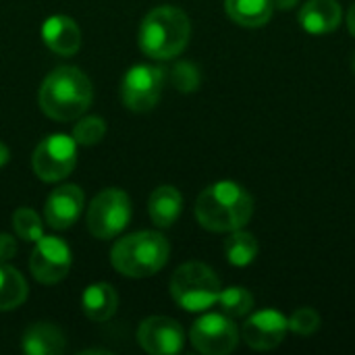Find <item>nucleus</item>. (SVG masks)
I'll use <instances>...</instances> for the list:
<instances>
[{
	"label": "nucleus",
	"instance_id": "1",
	"mask_svg": "<svg viewBox=\"0 0 355 355\" xmlns=\"http://www.w3.org/2000/svg\"><path fill=\"white\" fill-rule=\"evenodd\" d=\"M254 214V198L235 181L208 185L196 202L198 223L212 233H231L243 229Z\"/></svg>",
	"mask_w": 355,
	"mask_h": 355
},
{
	"label": "nucleus",
	"instance_id": "2",
	"mask_svg": "<svg viewBox=\"0 0 355 355\" xmlns=\"http://www.w3.org/2000/svg\"><path fill=\"white\" fill-rule=\"evenodd\" d=\"M40 108L54 121H75L92 106L94 87L77 67H58L46 75L40 94Z\"/></svg>",
	"mask_w": 355,
	"mask_h": 355
},
{
	"label": "nucleus",
	"instance_id": "3",
	"mask_svg": "<svg viewBox=\"0 0 355 355\" xmlns=\"http://www.w3.org/2000/svg\"><path fill=\"white\" fill-rule=\"evenodd\" d=\"M191 35L189 17L171 4L152 8L139 25V48L154 60H171L179 56Z\"/></svg>",
	"mask_w": 355,
	"mask_h": 355
},
{
	"label": "nucleus",
	"instance_id": "4",
	"mask_svg": "<svg viewBox=\"0 0 355 355\" xmlns=\"http://www.w3.org/2000/svg\"><path fill=\"white\" fill-rule=\"evenodd\" d=\"M171 256L168 239L158 231H137L121 237L110 250V264L131 279H146L160 272Z\"/></svg>",
	"mask_w": 355,
	"mask_h": 355
},
{
	"label": "nucleus",
	"instance_id": "5",
	"mask_svg": "<svg viewBox=\"0 0 355 355\" xmlns=\"http://www.w3.org/2000/svg\"><path fill=\"white\" fill-rule=\"evenodd\" d=\"M220 281L204 262H187L171 277V295L187 312H204L218 302Z\"/></svg>",
	"mask_w": 355,
	"mask_h": 355
},
{
	"label": "nucleus",
	"instance_id": "6",
	"mask_svg": "<svg viewBox=\"0 0 355 355\" xmlns=\"http://www.w3.org/2000/svg\"><path fill=\"white\" fill-rule=\"evenodd\" d=\"M131 200L123 189L108 187L100 191L87 208V229L96 239L121 235L131 220Z\"/></svg>",
	"mask_w": 355,
	"mask_h": 355
},
{
	"label": "nucleus",
	"instance_id": "7",
	"mask_svg": "<svg viewBox=\"0 0 355 355\" xmlns=\"http://www.w3.org/2000/svg\"><path fill=\"white\" fill-rule=\"evenodd\" d=\"M77 164V141L73 135L52 133L44 137L31 156V168L37 179L46 183H58L67 179Z\"/></svg>",
	"mask_w": 355,
	"mask_h": 355
},
{
	"label": "nucleus",
	"instance_id": "8",
	"mask_svg": "<svg viewBox=\"0 0 355 355\" xmlns=\"http://www.w3.org/2000/svg\"><path fill=\"white\" fill-rule=\"evenodd\" d=\"M164 87V69L154 64H135L131 67L121 83V100L125 108L133 112L152 110L160 98Z\"/></svg>",
	"mask_w": 355,
	"mask_h": 355
},
{
	"label": "nucleus",
	"instance_id": "9",
	"mask_svg": "<svg viewBox=\"0 0 355 355\" xmlns=\"http://www.w3.org/2000/svg\"><path fill=\"white\" fill-rule=\"evenodd\" d=\"M73 264L71 248L64 239L54 235H44L35 241L29 256V270L33 279L42 285H56L67 279Z\"/></svg>",
	"mask_w": 355,
	"mask_h": 355
},
{
	"label": "nucleus",
	"instance_id": "10",
	"mask_svg": "<svg viewBox=\"0 0 355 355\" xmlns=\"http://www.w3.org/2000/svg\"><path fill=\"white\" fill-rule=\"evenodd\" d=\"M189 339L200 354L227 355L239 343V329L227 314H206L193 322Z\"/></svg>",
	"mask_w": 355,
	"mask_h": 355
},
{
	"label": "nucleus",
	"instance_id": "11",
	"mask_svg": "<svg viewBox=\"0 0 355 355\" xmlns=\"http://www.w3.org/2000/svg\"><path fill=\"white\" fill-rule=\"evenodd\" d=\"M137 343L152 355H175L185 347V333L175 318L152 316L139 324Z\"/></svg>",
	"mask_w": 355,
	"mask_h": 355
},
{
	"label": "nucleus",
	"instance_id": "12",
	"mask_svg": "<svg viewBox=\"0 0 355 355\" xmlns=\"http://www.w3.org/2000/svg\"><path fill=\"white\" fill-rule=\"evenodd\" d=\"M287 331L289 322L279 310H260L243 322L241 337L256 352H272L283 343Z\"/></svg>",
	"mask_w": 355,
	"mask_h": 355
},
{
	"label": "nucleus",
	"instance_id": "13",
	"mask_svg": "<svg viewBox=\"0 0 355 355\" xmlns=\"http://www.w3.org/2000/svg\"><path fill=\"white\" fill-rule=\"evenodd\" d=\"M85 193L81 187L67 183L50 191L44 204V223L50 229L67 231L71 229L83 214Z\"/></svg>",
	"mask_w": 355,
	"mask_h": 355
},
{
	"label": "nucleus",
	"instance_id": "14",
	"mask_svg": "<svg viewBox=\"0 0 355 355\" xmlns=\"http://www.w3.org/2000/svg\"><path fill=\"white\" fill-rule=\"evenodd\" d=\"M42 40L58 56H73L81 48V29L67 15H52L42 25Z\"/></svg>",
	"mask_w": 355,
	"mask_h": 355
},
{
	"label": "nucleus",
	"instance_id": "15",
	"mask_svg": "<svg viewBox=\"0 0 355 355\" xmlns=\"http://www.w3.org/2000/svg\"><path fill=\"white\" fill-rule=\"evenodd\" d=\"M341 17L343 10L337 0H308L297 15L302 29L314 35L335 31L341 25Z\"/></svg>",
	"mask_w": 355,
	"mask_h": 355
},
{
	"label": "nucleus",
	"instance_id": "16",
	"mask_svg": "<svg viewBox=\"0 0 355 355\" xmlns=\"http://www.w3.org/2000/svg\"><path fill=\"white\" fill-rule=\"evenodd\" d=\"M21 349L27 355H60L67 349V339L56 324L35 322L23 333Z\"/></svg>",
	"mask_w": 355,
	"mask_h": 355
},
{
	"label": "nucleus",
	"instance_id": "17",
	"mask_svg": "<svg viewBox=\"0 0 355 355\" xmlns=\"http://www.w3.org/2000/svg\"><path fill=\"white\" fill-rule=\"evenodd\" d=\"M183 212V196L173 185H160L152 191L148 200V214L152 223L160 229L173 227Z\"/></svg>",
	"mask_w": 355,
	"mask_h": 355
},
{
	"label": "nucleus",
	"instance_id": "18",
	"mask_svg": "<svg viewBox=\"0 0 355 355\" xmlns=\"http://www.w3.org/2000/svg\"><path fill=\"white\" fill-rule=\"evenodd\" d=\"M119 293L110 283H92L81 295V310L94 322H106L116 314Z\"/></svg>",
	"mask_w": 355,
	"mask_h": 355
},
{
	"label": "nucleus",
	"instance_id": "19",
	"mask_svg": "<svg viewBox=\"0 0 355 355\" xmlns=\"http://www.w3.org/2000/svg\"><path fill=\"white\" fill-rule=\"evenodd\" d=\"M225 10L241 27H264L272 12V0H225Z\"/></svg>",
	"mask_w": 355,
	"mask_h": 355
},
{
	"label": "nucleus",
	"instance_id": "20",
	"mask_svg": "<svg viewBox=\"0 0 355 355\" xmlns=\"http://www.w3.org/2000/svg\"><path fill=\"white\" fill-rule=\"evenodd\" d=\"M27 281L23 275L0 260V312H10L27 300Z\"/></svg>",
	"mask_w": 355,
	"mask_h": 355
},
{
	"label": "nucleus",
	"instance_id": "21",
	"mask_svg": "<svg viewBox=\"0 0 355 355\" xmlns=\"http://www.w3.org/2000/svg\"><path fill=\"white\" fill-rule=\"evenodd\" d=\"M258 252H260L258 239L243 229L231 231L229 239H225V256L233 266L239 268L250 266L258 258Z\"/></svg>",
	"mask_w": 355,
	"mask_h": 355
},
{
	"label": "nucleus",
	"instance_id": "22",
	"mask_svg": "<svg viewBox=\"0 0 355 355\" xmlns=\"http://www.w3.org/2000/svg\"><path fill=\"white\" fill-rule=\"evenodd\" d=\"M216 304L220 306L223 314H227L231 318H241L252 312L254 295L245 287H227V289H220Z\"/></svg>",
	"mask_w": 355,
	"mask_h": 355
},
{
	"label": "nucleus",
	"instance_id": "23",
	"mask_svg": "<svg viewBox=\"0 0 355 355\" xmlns=\"http://www.w3.org/2000/svg\"><path fill=\"white\" fill-rule=\"evenodd\" d=\"M12 229H15L19 239L29 241V243H35L37 239H42L46 235L44 233V220L31 208H19L12 212Z\"/></svg>",
	"mask_w": 355,
	"mask_h": 355
},
{
	"label": "nucleus",
	"instance_id": "24",
	"mask_svg": "<svg viewBox=\"0 0 355 355\" xmlns=\"http://www.w3.org/2000/svg\"><path fill=\"white\" fill-rule=\"evenodd\" d=\"M106 135V121L102 116H79L73 127V139L77 146H96Z\"/></svg>",
	"mask_w": 355,
	"mask_h": 355
},
{
	"label": "nucleus",
	"instance_id": "25",
	"mask_svg": "<svg viewBox=\"0 0 355 355\" xmlns=\"http://www.w3.org/2000/svg\"><path fill=\"white\" fill-rule=\"evenodd\" d=\"M171 81L173 85L181 92V94H193L200 83H202V75H200V69L189 62V60H181L173 67L171 71Z\"/></svg>",
	"mask_w": 355,
	"mask_h": 355
},
{
	"label": "nucleus",
	"instance_id": "26",
	"mask_svg": "<svg viewBox=\"0 0 355 355\" xmlns=\"http://www.w3.org/2000/svg\"><path fill=\"white\" fill-rule=\"evenodd\" d=\"M287 322L289 331H293L300 337H308L320 329V314L314 308H300L287 318Z\"/></svg>",
	"mask_w": 355,
	"mask_h": 355
},
{
	"label": "nucleus",
	"instance_id": "27",
	"mask_svg": "<svg viewBox=\"0 0 355 355\" xmlns=\"http://www.w3.org/2000/svg\"><path fill=\"white\" fill-rule=\"evenodd\" d=\"M17 256V239L8 233H0V260L8 262Z\"/></svg>",
	"mask_w": 355,
	"mask_h": 355
},
{
	"label": "nucleus",
	"instance_id": "28",
	"mask_svg": "<svg viewBox=\"0 0 355 355\" xmlns=\"http://www.w3.org/2000/svg\"><path fill=\"white\" fill-rule=\"evenodd\" d=\"M272 4L279 10H291V8H295L300 4V0H272Z\"/></svg>",
	"mask_w": 355,
	"mask_h": 355
},
{
	"label": "nucleus",
	"instance_id": "29",
	"mask_svg": "<svg viewBox=\"0 0 355 355\" xmlns=\"http://www.w3.org/2000/svg\"><path fill=\"white\" fill-rule=\"evenodd\" d=\"M10 160V150L4 141H0V166H4Z\"/></svg>",
	"mask_w": 355,
	"mask_h": 355
},
{
	"label": "nucleus",
	"instance_id": "30",
	"mask_svg": "<svg viewBox=\"0 0 355 355\" xmlns=\"http://www.w3.org/2000/svg\"><path fill=\"white\" fill-rule=\"evenodd\" d=\"M347 27H349L352 35L355 37V2L349 6V12H347Z\"/></svg>",
	"mask_w": 355,
	"mask_h": 355
},
{
	"label": "nucleus",
	"instance_id": "31",
	"mask_svg": "<svg viewBox=\"0 0 355 355\" xmlns=\"http://www.w3.org/2000/svg\"><path fill=\"white\" fill-rule=\"evenodd\" d=\"M79 354H110V352H106V349H83V352H79Z\"/></svg>",
	"mask_w": 355,
	"mask_h": 355
},
{
	"label": "nucleus",
	"instance_id": "32",
	"mask_svg": "<svg viewBox=\"0 0 355 355\" xmlns=\"http://www.w3.org/2000/svg\"><path fill=\"white\" fill-rule=\"evenodd\" d=\"M354 69H355V58H354Z\"/></svg>",
	"mask_w": 355,
	"mask_h": 355
}]
</instances>
